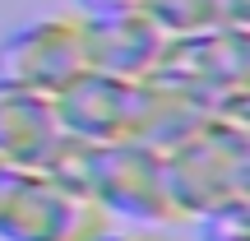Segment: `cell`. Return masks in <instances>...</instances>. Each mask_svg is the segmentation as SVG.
<instances>
[{
  "instance_id": "1",
  "label": "cell",
  "mask_w": 250,
  "mask_h": 241,
  "mask_svg": "<svg viewBox=\"0 0 250 241\" xmlns=\"http://www.w3.org/2000/svg\"><path fill=\"white\" fill-rule=\"evenodd\" d=\"M46 172H56L61 181L79 186L93 204L102 209V218H121L130 227H167L176 223L167 199V181H162V153H153L148 144L125 139V144H88L65 134L61 149L51 153Z\"/></svg>"
},
{
  "instance_id": "2",
  "label": "cell",
  "mask_w": 250,
  "mask_h": 241,
  "mask_svg": "<svg viewBox=\"0 0 250 241\" xmlns=\"http://www.w3.org/2000/svg\"><path fill=\"white\" fill-rule=\"evenodd\" d=\"M162 181L181 223L232 199H250V121L208 116L190 139L162 153Z\"/></svg>"
},
{
  "instance_id": "3",
  "label": "cell",
  "mask_w": 250,
  "mask_h": 241,
  "mask_svg": "<svg viewBox=\"0 0 250 241\" xmlns=\"http://www.w3.org/2000/svg\"><path fill=\"white\" fill-rule=\"evenodd\" d=\"M148 79L195 98L213 116H241L250 107V33L246 28H199L167 37Z\"/></svg>"
},
{
  "instance_id": "4",
  "label": "cell",
  "mask_w": 250,
  "mask_h": 241,
  "mask_svg": "<svg viewBox=\"0 0 250 241\" xmlns=\"http://www.w3.org/2000/svg\"><path fill=\"white\" fill-rule=\"evenodd\" d=\"M83 70H88V56H83V28L74 9L23 19L0 37V79L9 84H23V88L56 98Z\"/></svg>"
},
{
  "instance_id": "5",
  "label": "cell",
  "mask_w": 250,
  "mask_h": 241,
  "mask_svg": "<svg viewBox=\"0 0 250 241\" xmlns=\"http://www.w3.org/2000/svg\"><path fill=\"white\" fill-rule=\"evenodd\" d=\"M107 223L79 186L46 167H28L0 214V241H88Z\"/></svg>"
},
{
  "instance_id": "6",
  "label": "cell",
  "mask_w": 250,
  "mask_h": 241,
  "mask_svg": "<svg viewBox=\"0 0 250 241\" xmlns=\"http://www.w3.org/2000/svg\"><path fill=\"white\" fill-rule=\"evenodd\" d=\"M144 102H148V79L83 70L74 84L56 93V116H61V130L70 139L125 144V139H139Z\"/></svg>"
},
{
  "instance_id": "7",
  "label": "cell",
  "mask_w": 250,
  "mask_h": 241,
  "mask_svg": "<svg viewBox=\"0 0 250 241\" xmlns=\"http://www.w3.org/2000/svg\"><path fill=\"white\" fill-rule=\"evenodd\" d=\"M79 28H83L88 70L121 74V79H148L167 46V33L134 5L107 9V14H79Z\"/></svg>"
},
{
  "instance_id": "8",
  "label": "cell",
  "mask_w": 250,
  "mask_h": 241,
  "mask_svg": "<svg viewBox=\"0 0 250 241\" xmlns=\"http://www.w3.org/2000/svg\"><path fill=\"white\" fill-rule=\"evenodd\" d=\"M61 139L65 130L51 93L0 79V158L19 162V167H46Z\"/></svg>"
},
{
  "instance_id": "9",
  "label": "cell",
  "mask_w": 250,
  "mask_h": 241,
  "mask_svg": "<svg viewBox=\"0 0 250 241\" xmlns=\"http://www.w3.org/2000/svg\"><path fill=\"white\" fill-rule=\"evenodd\" d=\"M134 9H144L167 37L223 23V0H134Z\"/></svg>"
},
{
  "instance_id": "10",
  "label": "cell",
  "mask_w": 250,
  "mask_h": 241,
  "mask_svg": "<svg viewBox=\"0 0 250 241\" xmlns=\"http://www.w3.org/2000/svg\"><path fill=\"white\" fill-rule=\"evenodd\" d=\"M195 241H250V199H232L208 214L190 218Z\"/></svg>"
},
{
  "instance_id": "11",
  "label": "cell",
  "mask_w": 250,
  "mask_h": 241,
  "mask_svg": "<svg viewBox=\"0 0 250 241\" xmlns=\"http://www.w3.org/2000/svg\"><path fill=\"white\" fill-rule=\"evenodd\" d=\"M88 241H167V237L148 232V227H107V223H102Z\"/></svg>"
},
{
  "instance_id": "12",
  "label": "cell",
  "mask_w": 250,
  "mask_h": 241,
  "mask_svg": "<svg viewBox=\"0 0 250 241\" xmlns=\"http://www.w3.org/2000/svg\"><path fill=\"white\" fill-rule=\"evenodd\" d=\"M23 172H28V167L0 158V214H5V204H9V195H14V186H19V176H23Z\"/></svg>"
},
{
  "instance_id": "13",
  "label": "cell",
  "mask_w": 250,
  "mask_h": 241,
  "mask_svg": "<svg viewBox=\"0 0 250 241\" xmlns=\"http://www.w3.org/2000/svg\"><path fill=\"white\" fill-rule=\"evenodd\" d=\"M223 28H246L250 33V0H223Z\"/></svg>"
},
{
  "instance_id": "14",
  "label": "cell",
  "mask_w": 250,
  "mask_h": 241,
  "mask_svg": "<svg viewBox=\"0 0 250 241\" xmlns=\"http://www.w3.org/2000/svg\"><path fill=\"white\" fill-rule=\"evenodd\" d=\"M134 0H74V14H107V9H130Z\"/></svg>"
}]
</instances>
